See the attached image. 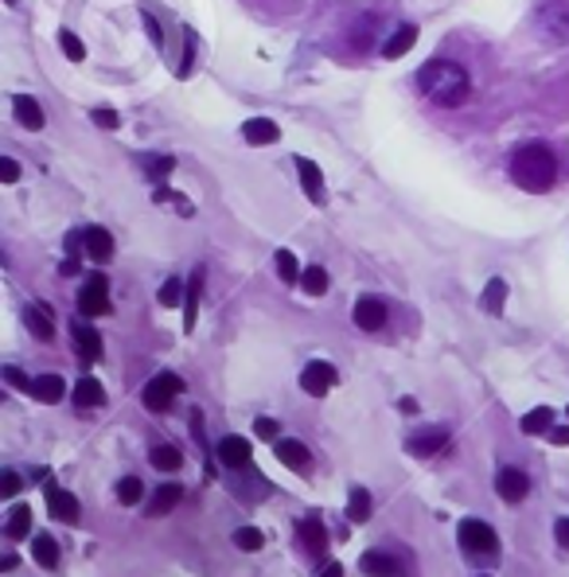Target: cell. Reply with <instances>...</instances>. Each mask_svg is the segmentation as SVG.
I'll list each match as a JSON object with an SVG mask.
<instances>
[{
	"label": "cell",
	"mask_w": 569,
	"mask_h": 577,
	"mask_svg": "<svg viewBox=\"0 0 569 577\" xmlns=\"http://www.w3.org/2000/svg\"><path fill=\"white\" fill-rule=\"evenodd\" d=\"M63 394H67V383H63L60 375H40L32 383V398L47 402V406H55V402H63Z\"/></svg>",
	"instance_id": "ac0fdd59"
},
{
	"label": "cell",
	"mask_w": 569,
	"mask_h": 577,
	"mask_svg": "<svg viewBox=\"0 0 569 577\" xmlns=\"http://www.w3.org/2000/svg\"><path fill=\"white\" fill-rule=\"evenodd\" d=\"M17 492H20V477L17 472H4V477H0V495H9L12 500Z\"/></svg>",
	"instance_id": "ee69618b"
},
{
	"label": "cell",
	"mask_w": 569,
	"mask_h": 577,
	"mask_svg": "<svg viewBox=\"0 0 569 577\" xmlns=\"http://www.w3.org/2000/svg\"><path fill=\"white\" fill-rule=\"evenodd\" d=\"M32 554H35V562H40L43 569H55V566H60V546H55V538H51V535H35Z\"/></svg>",
	"instance_id": "83f0119b"
},
{
	"label": "cell",
	"mask_w": 569,
	"mask_h": 577,
	"mask_svg": "<svg viewBox=\"0 0 569 577\" xmlns=\"http://www.w3.org/2000/svg\"><path fill=\"white\" fill-rule=\"evenodd\" d=\"M0 180H4V184H17V180H20V164H17V160H0Z\"/></svg>",
	"instance_id": "7bdbcfd3"
},
{
	"label": "cell",
	"mask_w": 569,
	"mask_h": 577,
	"mask_svg": "<svg viewBox=\"0 0 569 577\" xmlns=\"http://www.w3.org/2000/svg\"><path fill=\"white\" fill-rule=\"evenodd\" d=\"M83 250L90 261H109L114 258V235H109L106 226H90L83 235Z\"/></svg>",
	"instance_id": "7c38bea8"
},
{
	"label": "cell",
	"mask_w": 569,
	"mask_h": 577,
	"mask_svg": "<svg viewBox=\"0 0 569 577\" xmlns=\"http://www.w3.org/2000/svg\"><path fill=\"white\" fill-rule=\"evenodd\" d=\"M172 168H176V160H172V157H164V160H157V164L149 168V177H152V180H164L168 172H172Z\"/></svg>",
	"instance_id": "f6af8a7d"
},
{
	"label": "cell",
	"mask_w": 569,
	"mask_h": 577,
	"mask_svg": "<svg viewBox=\"0 0 569 577\" xmlns=\"http://www.w3.org/2000/svg\"><path fill=\"white\" fill-rule=\"evenodd\" d=\"M180 293H184V285H180V277H168L164 281V289H160V304H180Z\"/></svg>",
	"instance_id": "74e56055"
},
{
	"label": "cell",
	"mask_w": 569,
	"mask_h": 577,
	"mask_svg": "<svg viewBox=\"0 0 569 577\" xmlns=\"http://www.w3.org/2000/svg\"><path fill=\"white\" fill-rule=\"evenodd\" d=\"M297 535H301V546L312 558H324L328 554V531L320 519H301V523H297Z\"/></svg>",
	"instance_id": "30bf717a"
},
{
	"label": "cell",
	"mask_w": 569,
	"mask_h": 577,
	"mask_svg": "<svg viewBox=\"0 0 569 577\" xmlns=\"http://www.w3.org/2000/svg\"><path fill=\"white\" fill-rule=\"evenodd\" d=\"M355 324H359L363 332H378V328L386 324V304L375 301V297H363V301L355 304Z\"/></svg>",
	"instance_id": "2e32d148"
},
{
	"label": "cell",
	"mask_w": 569,
	"mask_h": 577,
	"mask_svg": "<svg viewBox=\"0 0 569 577\" xmlns=\"http://www.w3.org/2000/svg\"><path fill=\"white\" fill-rule=\"evenodd\" d=\"M511 180L523 188V192H550L558 184V157H554L546 145H523L515 157H511Z\"/></svg>",
	"instance_id": "7a4b0ae2"
},
{
	"label": "cell",
	"mask_w": 569,
	"mask_h": 577,
	"mask_svg": "<svg viewBox=\"0 0 569 577\" xmlns=\"http://www.w3.org/2000/svg\"><path fill=\"white\" fill-rule=\"evenodd\" d=\"M297 168H301V188L312 195L316 203H324V177H320V168L312 164L309 157H297Z\"/></svg>",
	"instance_id": "ffe728a7"
},
{
	"label": "cell",
	"mask_w": 569,
	"mask_h": 577,
	"mask_svg": "<svg viewBox=\"0 0 569 577\" xmlns=\"http://www.w3.org/2000/svg\"><path fill=\"white\" fill-rule=\"evenodd\" d=\"M277 274H281V281H284V285L301 281V269H297V258H293V254H289V250L277 254Z\"/></svg>",
	"instance_id": "836d02e7"
},
{
	"label": "cell",
	"mask_w": 569,
	"mask_h": 577,
	"mask_svg": "<svg viewBox=\"0 0 569 577\" xmlns=\"http://www.w3.org/2000/svg\"><path fill=\"white\" fill-rule=\"evenodd\" d=\"M554 538L569 551V519H558V527H554Z\"/></svg>",
	"instance_id": "7dc6e473"
},
{
	"label": "cell",
	"mask_w": 569,
	"mask_h": 577,
	"mask_svg": "<svg viewBox=\"0 0 569 577\" xmlns=\"http://www.w3.org/2000/svg\"><path fill=\"white\" fill-rule=\"evenodd\" d=\"M301 289L309 297H324L328 293V274H324V266H309L301 274Z\"/></svg>",
	"instance_id": "4dcf8cb0"
},
{
	"label": "cell",
	"mask_w": 569,
	"mask_h": 577,
	"mask_svg": "<svg viewBox=\"0 0 569 577\" xmlns=\"http://www.w3.org/2000/svg\"><path fill=\"white\" fill-rule=\"evenodd\" d=\"M538 28H543L550 40H569V4H546L538 12Z\"/></svg>",
	"instance_id": "9c48e42d"
},
{
	"label": "cell",
	"mask_w": 569,
	"mask_h": 577,
	"mask_svg": "<svg viewBox=\"0 0 569 577\" xmlns=\"http://www.w3.org/2000/svg\"><path fill=\"white\" fill-rule=\"evenodd\" d=\"M480 577H487V574H480Z\"/></svg>",
	"instance_id": "f5cc1de1"
},
{
	"label": "cell",
	"mask_w": 569,
	"mask_h": 577,
	"mask_svg": "<svg viewBox=\"0 0 569 577\" xmlns=\"http://www.w3.org/2000/svg\"><path fill=\"white\" fill-rule=\"evenodd\" d=\"M200 293H203V269H195L192 281H187V301H184V328H195V312H200Z\"/></svg>",
	"instance_id": "4316f807"
},
{
	"label": "cell",
	"mask_w": 569,
	"mask_h": 577,
	"mask_svg": "<svg viewBox=\"0 0 569 577\" xmlns=\"http://www.w3.org/2000/svg\"><path fill=\"white\" fill-rule=\"evenodd\" d=\"M363 574L367 577H406V566L394 554H378V551H371V554H363Z\"/></svg>",
	"instance_id": "8fae6325"
},
{
	"label": "cell",
	"mask_w": 569,
	"mask_h": 577,
	"mask_svg": "<svg viewBox=\"0 0 569 577\" xmlns=\"http://www.w3.org/2000/svg\"><path fill=\"white\" fill-rule=\"evenodd\" d=\"M144 32L152 35V43H157V47H160V43H164V32H160V24H157V20H152V17H144Z\"/></svg>",
	"instance_id": "bcb514c9"
},
{
	"label": "cell",
	"mask_w": 569,
	"mask_h": 577,
	"mask_svg": "<svg viewBox=\"0 0 569 577\" xmlns=\"http://www.w3.org/2000/svg\"><path fill=\"white\" fill-rule=\"evenodd\" d=\"M347 515H352V523H367V519H371V492H367V488H352Z\"/></svg>",
	"instance_id": "1f68e13d"
},
{
	"label": "cell",
	"mask_w": 569,
	"mask_h": 577,
	"mask_svg": "<svg viewBox=\"0 0 569 577\" xmlns=\"http://www.w3.org/2000/svg\"><path fill=\"white\" fill-rule=\"evenodd\" d=\"M4 378H9V383L17 386V391H28V394H32V383H35V378H28L20 367H4Z\"/></svg>",
	"instance_id": "60d3db41"
},
{
	"label": "cell",
	"mask_w": 569,
	"mask_h": 577,
	"mask_svg": "<svg viewBox=\"0 0 569 577\" xmlns=\"http://www.w3.org/2000/svg\"><path fill=\"white\" fill-rule=\"evenodd\" d=\"M254 434H258L261 441H277V434H281V426H277L273 418H258V421H254Z\"/></svg>",
	"instance_id": "ab89813d"
},
{
	"label": "cell",
	"mask_w": 569,
	"mask_h": 577,
	"mask_svg": "<svg viewBox=\"0 0 569 577\" xmlns=\"http://www.w3.org/2000/svg\"><path fill=\"white\" fill-rule=\"evenodd\" d=\"M60 269H63V274H67V277H71V274H78V258H67Z\"/></svg>",
	"instance_id": "f907efd6"
},
{
	"label": "cell",
	"mask_w": 569,
	"mask_h": 577,
	"mask_svg": "<svg viewBox=\"0 0 569 577\" xmlns=\"http://www.w3.org/2000/svg\"><path fill=\"white\" fill-rule=\"evenodd\" d=\"M94 126H101V129H118L121 126V118H118V109H94Z\"/></svg>",
	"instance_id": "f35d334b"
},
{
	"label": "cell",
	"mask_w": 569,
	"mask_h": 577,
	"mask_svg": "<svg viewBox=\"0 0 569 577\" xmlns=\"http://www.w3.org/2000/svg\"><path fill=\"white\" fill-rule=\"evenodd\" d=\"M32 523H35L32 507H28V503H17V507L9 511V527H4V535H9V538H28V535H32Z\"/></svg>",
	"instance_id": "603a6c76"
},
{
	"label": "cell",
	"mask_w": 569,
	"mask_h": 577,
	"mask_svg": "<svg viewBox=\"0 0 569 577\" xmlns=\"http://www.w3.org/2000/svg\"><path fill=\"white\" fill-rule=\"evenodd\" d=\"M418 90L437 106H464L472 94V75L452 60H429L418 71Z\"/></svg>",
	"instance_id": "6da1fadb"
},
{
	"label": "cell",
	"mask_w": 569,
	"mask_h": 577,
	"mask_svg": "<svg viewBox=\"0 0 569 577\" xmlns=\"http://www.w3.org/2000/svg\"><path fill=\"white\" fill-rule=\"evenodd\" d=\"M503 301H507V285L495 277V281H487V289H484V309L495 317V312H503Z\"/></svg>",
	"instance_id": "d6a6232c"
},
{
	"label": "cell",
	"mask_w": 569,
	"mask_h": 577,
	"mask_svg": "<svg viewBox=\"0 0 569 577\" xmlns=\"http://www.w3.org/2000/svg\"><path fill=\"white\" fill-rule=\"evenodd\" d=\"M335 383H340V371H335L332 363H324V360L309 363V367L301 371V386H304V394H312V398H324Z\"/></svg>",
	"instance_id": "8992f818"
},
{
	"label": "cell",
	"mask_w": 569,
	"mask_h": 577,
	"mask_svg": "<svg viewBox=\"0 0 569 577\" xmlns=\"http://www.w3.org/2000/svg\"><path fill=\"white\" fill-rule=\"evenodd\" d=\"M12 106H17V121L24 129H43V109H40V101L35 98H28V94H20L17 101H12Z\"/></svg>",
	"instance_id": "d4e9b609"
},
{
	"label": "cell",
	"mask_w": 569,
	"mask_h": 577,
	"mask_svg": "<svg viewBox=\"0 0 569 577\" xmlns=\"http://www.w3.org/2000/svg\"><path fill=\"white\" fill-rule=\"evenodd\" d=\"M444 445H449V434H444V429H421V434H414L410 441H406V449H410L414 457H437Z\"/></svg>",
	"instance_id": "9a60e30c"
},
{
	"label": "cell",
	"mask_w": 569,
	"mask_h": 577,
	"mask_svg": "<svg viewBox=\"0 0 569 577\" xmlns=\"http://www.w3.org/2000/svg\"><path fill=\"white\" fill-rule=\"evenodd\" d=\"M550 441L554 445H569V426H554L550 429Z\"/></svg>",
	"instance_id": "c3c4849f"
},
{
	"label": "cell",
	"mask_w": 569,
	"mask_h": 577,
	"mask_svg": "<svg viewBox=\"0 0 569 577\" xmlns=\"http://www.w3.org/2000/svg\"><path fill=\"white\" fill-rule=\"evenodd\" d=\"M566 414H569V410H566Z\"/></svg>",
	"instance_id": "db71d44e"
},
{
	"label": "cell",
	"mask_w": 569,
	"mask_h": 577,
	"mask_svg": "<svg viewBox=\"0 0 569 577\" xmlns=\"http://www.w3.org/2000/svg\"><path fill=\"white\" fill-rule=\"evenodd\" d=\"M152 464H157L160 472H176L180 464H184V452H180L176 445H157V449H152Z\"/></svg>",
	"instance_id": "f1b7e54d"
},
{
	"label": "cell",
	"mask_w": 569,
	"mask_h": 577,
	"mask_svg": "<svg viewBox=\"0 0 569 577\" xmlns=\"http://www.w3.org/2000/svg\"><path fill=\"white\" fill-rule=\"evenodd\" d=\"M60 43H63V55H67L71 63H83L86 60V47H83V40H78L75 32H60Z\"/></svg>",
	"instance_id": "d590c367"
},
{
	"label": "cell",
	"mask_w": 569,
	"mask_h": 577,
	"mask_svg": "<svg viewBox=\"0 0 569 577\" xmlns=\"http://www.w3.org/2000/svg\"><path fill=\"white\" fill-rule=\"evenodd\" d=\"M218 460L226 469H246L250 464V441L246 437H223L218 441Z\"/></svg>",
	"instance_id": "5bb4252c"
},
{
	"label": "cell",
	"mask_w": 569,
	"mask_h": 577,
	"mask_svg": "<svg viewBox=\"0 0 569 577\" xmlns=\"http://www.w3.org/2000/svg\"><path fill=\"white\" fill-rule=\"evenodd\" d=\"M243 137L250 145H273L277 137H281V129H277V121H269V118H250L243 126Z\"/></svg>",
	"instance_id": "d6986e66"
},
{
	"label": "cell",
	"mask_w": 569,
	"mask_h": 577,
	"mask_svg": "<svg viewBox=\"0 0 569 577\" xmlns=\"http://www.w3.org/2000/svg\"><path fill=\"white\" fill-rule=\"evenodd\" d=\"M457 538H461V546L472 558H492V554L500 551V538H495V531L487 527L484 519H464Z\"/></svg>",
	"instance_id": "3957f363"
},
{
	"label": "cell",
	"mask_w": 569,
	"mask_h": 577,
	"mask_svg": "<svg viewBox=\"0 0 569 577\" xmlns=\"http://www.w3.org/2000/svg\"><path fill=\"white\" fill-rule=\"evenodd\" d=\"M78 312L83 317H106L109 312V281L101 274H94L78 293Z\"/></svg>",
	"instance_id": "5b68a950"
},
{
	"label": "cell",
	"mask_w": 569,
	"mask_h": 577,
	"mask_svg": "<svg viewBox=\"0 0 569 577\" xmlns=\"http://www.w3.org/2000/svg\"><path fill=\"white\" fill-rule=\"evenodd\" d=\"M141 495H144V488H141V480H137V477H126L118 484V503H126V507H133Z\"/></svg>",
	"instance_id": "e575fe53"
},
{
	"label": "cell",
	"mask_w": 569,
	"mask_h": 577,
	"mask_svg": "<svg viewBox=\"0 0 569 577\" xmlns=\"http://www.w3.org/2000/svg\"><path fill=\"white\" fill-rule=\"evenodd\" d=\"M523 426V434H550L554 429V410L550 406H538V410H530L527 418L519 421Z\"/></svg>",
	"instance_id": "f546056e"
},
{
	"label": "cell",
	"mask_w": 569,
	"mask_h": 577,
	"mask_svg": "<svg viewBox=\"0 0 569 577\" xmlns=\"http://www.w3.org/2000/svg\"><path fill=\"white\" fill-rule=\"evenodd\" d=\"M28 328H32L43 343L55 340V317H51L47 304H32V309H28Z\"/></svg>",
	"instance_id": "44dd1931"
},
{
	"label": "cell",
	"mask_w": 569,
	"mask_h": 577,
	"mask_svg": "<svg viewBox=\"0 0 569 577\" xmlns=\"http://www.w3.org/2000/svg\"><path fill=\"white\" fill-rule=\"evenodd\" d=\"M495 492H500L507 503H523L530 495L527 472L523 469H500V477H495Z\"/></svg>",
	"instance_id": "52a82bcc"
},
{
	"label": "cell",
	"mask_w": 569,
	"mask_h": 577,
	"mask_svg": "<svg viewBox=\"0 0 569 577\" xmlns=\"http://www.w3.org/2000/svg\"><path fill=\"white\" fill-rule=\"evenodd\" d=\"M47 507L55 519H63V523H78V500L71 492H63L60 484H47Z\"/></svg>",
	"instance_id": "4fadbf2b"
},
{
	"label": "cell",
	"mask_w": 569,
	"mask_h": 577,
	"mask_svg": "<svg viewBox=\"0 0 569 577\" xmlns=\"http://www.w3.org/2000/svg\"><path fill=\"white\" fill-rule=\"evenodd\" d=\"M157 203H172V207H176L180 215H192V203H184V195H176V192H160Z\"/></svg>",
	"instance_id": "b9f144b4"
},
{
	"label": "cell",
	"mask_w": 569,
	"mask_h": 577,
	"mask_svg": "<svg viewBox=\"0 0 569 577\" xmlns=\"http://www.w3.org/2000/svg\"><path fill=\"white\" fill-rule=\"evenodd\" d=\"M398 406H402V414H418V402H414V398H402Z\"/></svg>",
	"instance_id": "816d5d0a"
},
{
	"label": "cell",
	"mask_w": 569,
	"mask_h": 577,
	"mask_svg": "<svg viewBox=\"0 0 569 577\" xmlns=\"http://www.w3.org/2000/svg\"><path fill=\"white\" fill-rule=\"evenodd\" d=\"M320 577H347V574H344V566H340V562H332V566H324V574H320Z\"/></svg>",
	"instance_id": "681fc988"
},
{
	"label": "cell",
	"mask_w": 569,
	"mask_h": 577,
	"mask_svg": "<svg viewBox=\"0 0 569 577\" xmlns=\"http://www.w3.org/2000/svg\"><path fill=\"white\" fill-rule=\"evenodd\" d=\"M106 402V391H101L98 378H83V383L75 386V406L78 410H90V406H101Z\"/></svg>",
	"instance_id": "484cf974"
},
{
	"label": "cell",
	"mask_w": 569,
	"mask_h": 577,
	"mask_svg": "<svg viewBox=\"0 0 569 577\" xmlns=\"http://www.w3.org/2000/svg\"><path fill=\"white\" fill-rule=\"evenodd\" d=\"M273 452H277V460H281V464H284L289 472H309L312 452L304 449L301 441H289V437H281V441L273 445Z\"/></svg>",
	"instance_id": "ba28073f"
},
{
	"label": "cell",
	"mask_w": 569,
	"mask_h": 577,
	"mask_svg": "<svg viewBox=\"0 0 569 577\" xmlns=\"http://www.w3.org/2000/svg\"><path fill=\"white\" fill-rule=\"evenodd\" d=\"M75 348H78V360H83V363L101 360V335L94 332L90 324H78L75 328Z\"/></svg>",
	"instance_id": "e0dca14e"
},
{
	"label": "cell",
	"mask_w": 569,
	"mask_h": 577,
	"mask_svg": "<svg viewBox=\"0 0 569 577\" xmlns=\"http://www.w3.org/2000/svg\"><path fill=\"white\" fill-rule=\"evenodd\" d=\"M261 543H266V538H261V531H258V527H243V531H235V546H238V551H261Z\"/></svg>",
	"instance_id": "8d00e7d4"
},
{
	"label": "cell",
	"mask_w": 569,
	"mask_h": 577,
	"mask_svg": "<svg viewBox=\"0 0 569 577\" xmlns=\"http://www.w3.org/2000/svg\"><path fill=\"white\" fill-rule=\"evenodd\" d=\"M414 43H418V28L406 24V28H398V32L390 35V40H386L383 55H386V60H402V55L414 47Z\"/></svg>",
	"instance_id": "7402d4cb"
},
{
	"label": "cell",
	"mask_w": 569,
	"mask_h": 577,
	"mask_svg": "<svg viewBox=\"0 0 569 577\" xmlns=\"http://www.w3.org/2000/svg\"><path fill=\"white\" fill-rule=\"evenodd\" d=\"M180 500H184V488H180V484L157 488V495H152V503H149V515H152V519H157V515H168V511L176 507Z\"/></svg>",
	"instance_id": "cb8c5ba5"
},
{
	"label": "cell",
	"mask_w": 569,
	"mask_h": 577,
	"mask_svg": "<svg viewBox=\"0 0 569 577\" xmlns=\"http://www.w3.org/2000/svg\"><path fill=\"white\" fill-rule=\"evenodd\" d=\"M180 394H184V383H180L176 375H157L152 378L149 386H144V410H152V414H164L168 406H172V402L180 398Z\"/></svg>",
	"instance_id": "277c9868"
}]
</instances>
